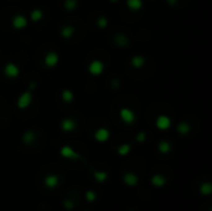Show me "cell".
Instances as JSON below:
<instances>
[{
    "label": "cell",
    "mask_w": 212,
    "mask_h": 211,
    "mask_svg": "<svg viewBox=\"0 0 212 211\" xmlns=\"http://www.w3.org/2000/svg\"><path fill=\"white\" fill-rule=\"evenodd\" d=\"M22 140H24V143H26V144H31V143L35 140V134H33V132H31V130L26 132V133L24 134V137H22Z\"/></svg>",
    "instance_id": "19"
},
{
    "label": "cell",
    "mask_w": 212,
    "mask_h": 211,
    "mask_svg": "<svg viewBox=\"0 0 212 211\" xmlns=\"http://www.w3.org/2000/svg\"><path fill=\"white\" fill-rule=\"evenodd\" d=\"M61 128H62L63 132H72V130H74V128H76V122H74L73 119L66 118V119L62 120Z\"/></svg>",
    "instance_id": "9"
},
{
    "label": "cell",
    "mask_w": 212,
    "mask_h": 211,
    "mask_svg": "<svg viewBox=\"0 0 212 211\" xmlns=\"http://www.w3.org/2000/svg\"><path fill=\"white\" fill-rule=\"evenodd\" d=\"M119 114H120V118L123 119V122H125L126 124H131L135 120V114L133 113V110H130L128 108H121Z\"/></svg>",
    "instance_id": "4"
},
{
    "label": "cell",
    "mask_w": 212,
    "mask_h": 211,
    "mask_svg": "<svg viewBox=\"0 0 212 211\" xmlns=\"http://www.w3.org/2000/svg\"><path fill=\"white\" fill-rule=\"evenodd\" d=\"M126 5L131 10H139L143 6L141 0H126Z\"/></svg>",
    "instance_id": "15"
},
{
    "label": "cell",
    "mask_w": 212,
    "mask_h": 211,
    "mask_svg": "<svg viewBox=\"0 0 212 211\" xmlns=\"http://www.w3.org/2000/svg\"><path fill=\"white\" fill-rule=\"evenodd\" d=\"M144 57H141V56H134L133 58H131V65L135 67V68H140L141 66H144Z\"/></svg>",
    "instance_id": "17"
},
{
    "label": "cell",
    "mask_w": 212,
    "mask_h": 211,
    "mask_svg": "<svg viewBox=\"0 0 212 211\" xmlns=\"http://www.w3.org/2000/svg\"><path fill=\"white\" fill-rule=\"evenodd\" d=\"M63 206H64L67 210H71V209H73V206H74V205H73V202H72V201H69V200H64V201H63Z\"/></svg>",
    "instance_id": "29"
},
{
    "label": "cell",
    "mask_w": 212,
    "mask_h": 211,
    "mask_svg": "<svg viewBox=\"0 0 212 211\" xmlns=\"http://www.w3.org/2000/svg\"><path fill=\"white\" fill-rule=\"evenodd\" d=\"M115 43H117L118 46H120V47H125V46L129 45V40H128L126 36H124V35H117V37H115Z\"/></svg>",
    "instance_id": "14"
},
{
    "label": "cell",
    "mask_w": 212,
    "mask_h": 211,
    "mask_svg": "<svg viewBox=\"0 0 212 211\" xmlns=\"http://www.w3.org/2000/svg\"><path fill=\"white\" fill-rule=\"evenodd\" d=\"M86 199H87V201H89V202H92V201H94L95 200V192L94 191H87L86 192Z\"/></svg>",
    "instance_id": "27"
},
{
    "label": "cell",
    "mask_w": 212,
    "mask_h": 211,
    "mask_svg": "<svg viewBox=\"0 0 212 211\" xmlns=\"http://www.w3.org/2000/svg\"><path fill=\"white\" fill-rule=\"evenodd\" d=\"M167 2H169V5H175L177 2V0H167Z\"/></svg>",
    "instance_id": "31"
},
{
    "label": "cell",
    "mask_w": 212,
    "mask_h": 211,
    "mask_svg": "<svg viewBox=\"0 0 212 211\" xmlns=\"http://www.w3.org/2000/svg\"><path fill=\"white\" fill-rule=\"evenodd\" d=\"M93 176L98 182H104L108 177L107 173H104V171H93Z\"/></svg>",
    "instance_id": "18"
},
{
    "label": "cell",
    "mask_w": 212,
    "mask_h": 211,
    "mask_svg": "<svg viewBox=\"0 0 212 211\" xmlns=\"http://www.w3.org/2000/svg\"><path fill=\"white\" fill-rule=\"evenodd\" d=\"M57 63H58V55H57V52L52 51V52H50V53L46 55V57H45V65L47 67H53Z\"/></svg>",
    "instance_id": "6"
},
{
    "label": "cell",
    "mask_w": 212,
    "mask_h": 211,
    "mask_svg": "<svg viewBox=\"0 0 212 211\" xmlns=\"http://www.w3.org/2000/svg\"><path fill=\"white\" fill-rule=\"evenodd\" d=\"M123 180H124V182H125L128 186H136L138 182H139L138 176H136L135 174H131V173L125 174L124 177H123Z\"/></svg>",
    "instance_id": "10"
},
{
    "label": "cell",
    "mask_w": 212,
    "mask_h": 211,
    "mask_svg": "<svg viewBox=\"0 0 212 211\" xmlns=\"http://www.w3.org/2000/svg\"><path fill=\"white\" fill-rule=\"evenodd\" d=\"M12 26L16 30H21V29L27 26V21H26V19L22 15H17V16H15L12 19Z\"/></svg>",
    "instance_id": "8"
},
{
    "label": "cell",
    "mask_w": 212,
    "mask_h": 211,
    "mask_svg": "<svg viewBox=\"0 0 212 211\" xmlns=\"http://www.w3.org/2000/svg\"><path fill=\"white\" fill-rule=\"evenodd\" d=\"M4 73H5V76L9 77V78H16V77L20 74V70H19V67H17L15 63L9 62V63H6V66L4 67Z\"/></svg>",
    "instance_id": "1"
},
{
    "label": "cell",
    "mask_w": 212,
    "mask_h": 211,
    "mask_svg": "<svg viewBox=\"0 0 212 211\" xmlns=\"http://www.w3.org/2000/svg\"><path fill=\"white\" fill-rule=\"evenodd\" d=\"M94 138H95L98 141H107L108 138H109V132H108L105 128H100V129H98V130L94 133Z\"/></svg>",
    "instance_id": "11"
},
{
    "label": "cell",
    "mask_w": 212,
    "mask_h": 211,
    "mask_svg": "<svg viewBox=\"0 0 212 211\" xmlns=\"http://www.w3.org/2000/svg\"><path fill=\"white\" fill-rule=\"evenodd\" d=\"M136 140H138L139 143H141V141H144V140H145V133H144V132H141V133H139V134H138V137H136Z\"/></svg>",
    "instance_id": "30"
},
{
    "label": "cell",
    "mask_w": 212,
    "mask_h": 211,
    "mask_svg": "<svg viewBox=\"0 0 212 211\" xmlns=\"http://www.w3.org/2000/svg\"><path fill=\"white\" fill-rule=\"evenodd\" d=\"M165 182H166V180H165V177L161 176V175H154V176L151 177V184H152L154 186H156V187L164 186Z\"/></svg>",
    "instance_id": "13"
},
{
    "label": "cell",
    "mask_w": 212,
    "mask_h": 211,
    "mask_svg": "<svg viewBox=\"0 0 212 211\" xmlns=\"http://www.w3.org/2000/svg\"><path fill=\"white\" fill-rule=\"evenodd\" d=\"M109 1H112V2H117V1H119V0H109Z\"/></svg>",
    "instance_id": "32"
},
{
    "label": "cell",
    "mask_w": 212,
    "mask_h": 211,
    "mask_svg": "<svg viewBox=\"0 0 212 211\" xmlns=\"http://www.w3.org/2000/svg\"><path fill=\"white\" fill-rule=\"evenodd\" d=\"M130 145L129 144H123V145H120L119 148H118V153H119V155H126L129 151H130Z\"/></svg>",
    "instance_id": "25"
},
{
    "label": "cell",
    "mask_w": 212,
    "mask_h": 211,
    "mask_svg": "<svg viewBox=\"0 0 212 211\" xmlns=\"http://www.w3.org/2000/svg\"><path fill=\"white\" fill-rule=\"evenodd\" d=\"M60 153H61V155H62L63 158H69V159H79V158H81V156H79L71 146H68V145L62 146L61 150H60Z\"/></svg>",
    "instance_id": "5"
},
{
    "label": "cell",
    "mask_w": 212,
    "mask_h": 211,
    "mask_svg": "<svg viewBox=\"0 0 212 211\" xmlns=\"http://www.w3.org/2000/svg\"><path fill=\"white\" fill-rule=\"evenodd\" d=\"M97 24H98V26H99L100 29H104V27L107 26L108 21H107V19H105V17H99V19H98V21H97Z\"/></svg>",
    "instance_id": "28"
},
{
    "label": "cell",
    "mask_w": 212,
    "mask_h": 211,
    "mask_svg": "<svg viewBox=\"0 0 212 211\" xmlns=\"http://www.w3.org/2000/svg\"><path fill=\"white\" fill-rule=\"evenodd\" d=\"M61 35L64 38H69L73 35V27L72 26H63L61 29Z\"/></svg>",
    "instance_id": "16"
},
{
    "label": "cell",
    "mask_w": 212,
    "mask_h": 211,
    "mask_svg": "<svg viewBox=\"0 0 212 211\" xmlns=\"http://www.w3.org/2000/svg\"><path fill=\"white\" fill-rule=\"evenodd\" d=\"M42 16H43V12L41 10H38V9L32 10V12H31V20L32 21H38Z\"/></svg>",
    "instance_id": "23"
},
{
    "label": "cell",
    "mask_w": 212,
    "mask_h": 211,
    "mask_svg": "<svg viewBox=\"0 0 212 211\" xmlns=\"http://www.w3.org/2000/svg\"><path fill=\"white\" fill-rule=\"evenodd\" d=\"M63 6H64L66 10L71 11V10H73V9L77 6V1H76V0H66L64 4H63Z\"/></svg>",
    "instance_id": "26"
},
{
    "label": "cell",
    "mask_w": 212,
    "mask_h": 211,
    "mask_svg": "<svg viewBox=\"0 0 212 211\" xmlns=\"http://www.w3.org/2000/svg\"><path fill=\"white\" fill-rule=\"evenodd\" d=\"M103 70H104V65H103L100 61H98V60L91 62L89 66H88V71H89V73L93 74V76L100 74V73L103 72Z\"/></svg>",
    "instance_id": "3"
},
{
    "label": "cell",
    "mask_w": 212,
    "mask_h": 211,
    "mask_svg": "<svg viewBox=\"0 0 212 211\" xmlns=\"http://www.w3.org/2000/svg\"><path fill=\"white\" fill-rule=\"evenodd\" d=\"M211 184L210 182H205V184H202L201 185V187H200V191H201V194L202 195H210V192H211Z\"/></svg>",
    "instance_id": "24"
},
{
    "label": "cell",
    "mask_w": 212,
    "mask_h": 211,
    "mask_svg": "<svg viewBox=\"0 0 212 211\" xmlns=\"http://www.w3.org/2000/svg\"><path fill=\"white\" fill-rule=\"evenodd\" d=\"M62 99L66 102V103H69L73 101V93L69 91V89H64L62 92Z\"/></svg>",
    "instance_id": "20"
},
{
    "label": "cell",
    "mask_w": 212,
    "mask_h": 211,
    "mask_svg": "<svg viewBox=\"0 0 212 211\" xmlns=\"http://www.w3.org/2000/svg\"><path fill=\"white\" fill-rule=\"evenodd\" d=\"M30 103H31V89L24 92V93L20 96V98L17 99V107L21 108V109H24V108L29 107Z\"/></svg>",
    "instance_id": "2"
},
{
    "label": "cell",
    "mask_w": 212,
    "mask_h": 211,
    "mask_svg": "<svg viewBox=\"0 0 212 211\" xmlns=\"http://www.w3.org/2000/svg\"><path fill=\"white\" fill-rule=\"evenodd\" d=\"M60 182V179L57 175H47L45 177V185L47 187H56Z\"/></svg>",
    "instance_id": "12"
},
{
    "label": "cell",
    "mask_w": 212,
    "mask_h": 211,
    "mask_svg": "<svg viewBox=\"0 0 212 211\" xmlns=\"http://www.w3.org/2000/svg\"><path fill=\"white\" fill-rule=\"evenodd\" d=\"M170 124H171V120H170V118L166 117V115H159V117L156 118V127H157L159 129H161V130L167 129V128L170 127Z\"/></svg>",
    "instance_id": "7"
},
{
    "label": "cell",
    "mask_w": 212,
    "mask_h": 211,
    "mask_svg": "<svg viewBox=\"0 0 212 211\" xmlns=\"http://www.w3.org/2000/svg\"><path fill=\"white\" fill-rule=\"evenodd\" d=\"M170 149H171V145H170L167 141H160V143H159V151H160V153L166 154V153L170 151Z\"/></svg>",
    "instance_id": "21"
},
{
    "label": "cell",
    "mask_w": 212,
    "mask_h": 211,
    "mask_svg": "<svg viewBox=\"0 0 212 211\" xmlns=\"http://www.w3.org/2000/svg\"><path fill=\"white\" fill-rule=\"evenodd\" d=\"M177 132L180 134H187L190 132V125L187 123H180L177 125Z\"/></svg>",
    "instance_id": "22"
}]
</instances>
